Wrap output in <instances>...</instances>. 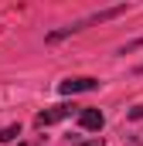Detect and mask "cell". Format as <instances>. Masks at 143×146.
<instances>
[{"mask_svg":"<svg viewBox=\"0 0 143 146\" xmlns=\"http://www.w3.org/2000/svg\"><path fill=\"white\" fill-rule=\"evenodd\" d=\"M72 109L75 106H51V109H44V112H37V126H55V122H61V119H68Z\"/></svg>","mask_w":143,"mask_h":146,"instance_id":"cell-1","label":"cell"},{"mask_svg":"<svg viewBox=\"0 0 143 146\" xmlns=\"http://www.w3.org/2000/svg\"><path fill=\"white\" fill-rule=\"evenodd\" d=\"M92 88H99V82H96V78H65V82L58 85V92H61V95H75V92H92Z\"/></svg>","mask_w":143,"mask_h":146,"instance_id":"cell-2","label":"cell"},{"mask_svg":"<svg viewBox=\"0 0 143 146\" xmlns=\"http://www.w3.org/2000/svg\"><path fill=\"white\" fill-rule=\"evenodd\" d=\"M102 122H106V115L99 109H82L78 112V126L82 129H102Z\"/></svg>","mask_w":143,"mask_h":146,"instance_id":"cell-3","label":"cell"},{"mask_svg":"<svg viewBox=\"0 0 143 146\" xmlns=\"http://www.w3.org/2000/svg\"><path fill=\"white\" fill-rule=\"evenodd\" d=\"M14 136H21V126H3L0 129V143H10Z\"/></svg>","mask_w":143,"mask_h":146,"instance_id":"cell-4","label":"cell"},{"mask_svg":"<svg viewBox=\"0 0 143 146\" xmlns=\"http://www.w3.org/2000/svg\"><path fill=\"white\" fill-rule=\"evenodd\" d=\"M130 119H143V106H136V109H130Z\"/></svg>","mask_w":143,"mask_h":146,"instance_id":"cell-5","label":"cell"},{"mask_svg":"<svg viewBox=\"0 0 143 146\" xmlns=\"http://www.w3.org/2000/svg\"><path fill=\"white\" fill-rule=\"evenodd\" d=\"M82 146H102V139H92V143H82Z\"/></svg>","mask_w":143,"mask_h":146,"instance_id":"cell-6","label":"cell"}]
</instances>
